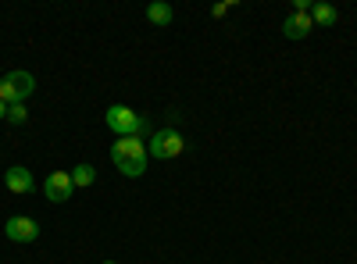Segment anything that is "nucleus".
Listing matches in <instances>:
<instances>
[{
  "label": "nucleus",
  "instance_id": "f257e3e1",
  "mask_svg": "<svg viewBox=\"0 0 357 264\" xmlns=\"http://www.w3.org/2000/svg\"><path fill=\"white\" fill-rule=\"evenodd\" d=\"M111 161L114 168L129 175V179H139L146 171V139L143 136H122L111 143Z\"/></svg>",
  "mask_w": 357,
  "mask_h": 264
},
{
  "label": "nucleus",
  "instance_id": "f03ea898",
  "mask_svg": "<svg viewBox=\"0 0 357 264\" xmlns=\"http://www.w3.org/2000/svg\"><path fill=\"white\" fill-rule=\"evenodd\" d=\"M104 122H107V129L118 139H122V136H143L146 132V118H143V114H136L132 107H122V104H111L107 114H104Z\"/></svg>",
  "mask_w": 357,
  "mask_h": 264
},
{
  "label": "nucleus",
  "instance_id": "7ed1b4c3",
  "mask_svg": "<svg viewBox=\"0 0 357 264\" xmlns=\"http://www.w3.org/2000/svg\"><path fill=\"white\" fill-rule=\"evenodd\" d=\"M36 93V79L33 75H29V72H8L4 79H0V100H4L8 107L11 104H25L29 97H33Z\"/></svg>",
  "mask_w": 357,
  "mask_h": 264
},
{
  "label": "nucleus",
  "instance_id": "20e7f679",
  "mask_svg": "<svg viewBox=\"0 0 357 264\" xmlns=\"http://www.w3.org/2000/svg\"><path fill=\"white\" fill-rule=\"evenodd\" d=\"M183 150H186V143L175 129H158V132H151V139H146V157H154V161H172Z\"/></svg>",
  "mask_w": 357,
  "mask_h": 264
},
{
  "label": "nucleus",
  "instance_id": "39448f33",
  "mask_svg": "<svg viewBox=\"0 0 357 264\" xmlns=\"http://www.w3.org/2000/svg\"><path fill=\"white\" fill-rule=\"evenodd\" d=\"M72 193H75L72 171H50L47 179H43V196L50 203H65V200H72Z\"/></svg>",
  "mask_w": 357,
  "mask_h": 264
},
{
  "label": "nucleus",
  "instance_id": "423d86ee",
  "mask_svg": "<svg viewBox=\"0 0 357 264\" xmlns=\"http://www.w3.org/2000/svg\"><path fill=\"white\" fill-rule=\"evenodd\" d=\"M4 232H8V240H11V243H36V240H40V225H36V218H25V215L8 218Z\"/></svg>",
  "mask_w": 357,
  "mask_h": 264
},
{
  "label": "nucleus",
  "instance_id": "0eeeda50",
  "mask_svg": "<svg viewBox=\"0 0 357 264\" xmlns=\"http://www.w3.org/2000/svg\"><path fill=\"white\" fill-rule=\"evenodd\" d=\"M4 186H8V193L25 196V193H33V189H36V179H33V171H29V168L15 164V168L4 171Z\"/></svg>",
  "mask_w": 357,
  "mask_h": 264
},
{
  "label": "nucleus",
  "instance_id": "6e6552de",
  "mask_svg": "<svg viewBox=\"0 0 357 264\" xmlns=\"http://www.w3.org/2000/svg\"><path fill=\"white\" fill-rule=\"evenodd\" d=\"M311 29H314V22H311L307 11H293V15L282 22V36H286V40H304V36H311Z\"/></svg>",
  "mask_w": 357,
  "mask_h": 264
},
{
  "label": "nucleus",
  "instance_id": "1a4fd4ad",
  "mask_svg": "<svg viewBox=\"0 0 357 264\" xmlns=\"http://www.w3.org/2000/svg\"><path fill=\"white\" fill-rule=\"evenodd\" d=\"M311 22L314 25H336L340 22V11L333 4H311Z\"/></svg>",
  "mask_w": 357,
  "mask_h": 264
},
{
  "label": "nucleus",
  "instance_id": "9d476101",
  "mask_svg": "<svg viewBox=\"0 0 357 264\" xmlns=\"http://www.w3.org/2000/svg\"><path fill=\"white\" fill-rule=\"evenodd\" d=\"M146 18H151L154 25H172L175 11H172V4H165V0H158V4H151V8H146Z\"/></svg>",
  "mask_w": 357,
  "mask_h": 264
},
{
  "label": "nucleus",
  "instance_id": "9b49d317",
  "mask_svg": "<svg viewBox=\"0 0 357 264\" xmlns=\"http://www.w3.org/2000/svg\"><path fill=\"white\" fill-rule=\"evenodd\" d=\"M93 179H97V168H93V164H75V168H72V183H75V189L93 186Z\"/></svg>",
  "mask_w": 357,
  "mask_h": 264
},
{
  "label": "nucleus",
  "instance_id": "f8f14e48",
  "mask_svg": "<svg viewBox=\"0 0 357 264\" xmlns=\"http://www.w3.org/2000/svg\"><path fill=\"white\" fill-rule=\"evenodd\" d=\"M8 122H11V125H25V122H29L25 104H11V107H8Z\"/></svg>",
  "mask_w": 357,
  "mask_h": 264
},
{
  "label": "nucleus",
  "instance_id": "ddd939ff",
  "mask_svg": "<svg viewBox=\"0 0 357 264\" xmlns=\"http://www.w3.org/2000/svg\"><path fill=\"white\" fill-rule=\"evenodd\" d=\"M229 8H236V0H225V4H215V8H211V15H215V18H222Z\"/></svg>",
  "mask_w": 357,
  "mask_h": 264
},
{
  "label": "nucleus",
  "instance_id": "4468645a",
  "mask_svg": "<svg viewBox=\"0 0 357 264\" xmlns=\"http://www.w3.org/2000/svg\"><path fill=\"white\" fill-rule=\"evenodd\" d=\"M0 118H8V104L4 100H0Z\"/></svg>",
  "mask_w": 357,
  "mask_h": 264
},
{
  "label": "nucleus",
  "instance_id": "2eb2a0df",
  "mask_svg": "<svg viewBox=\"0 0 357 264\" xmlns=\"http://www.w3.org/2000/svg\"><path fill=\"white\" fill-rule=\"evenodd\" d=\"M100 264H114V261H100Z\"/></svg>",
  "mask_w": 357,
  "mask_h": 264
}]
</instances>
